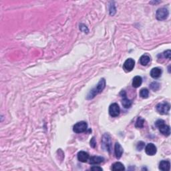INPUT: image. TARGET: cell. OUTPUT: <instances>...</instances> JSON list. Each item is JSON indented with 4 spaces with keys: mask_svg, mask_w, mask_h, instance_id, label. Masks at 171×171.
Here are the masks:
<instances>
[{
    "mask_svg": "<svg viewBox=\"0 0 171 171\" xmlns=\"http://www.w3.org/2000/svg\"><path fill=\"white\" fill-rule=\"evenodd\" d=\"M149 95V91L147 88L142 89L140 92V96L142 98H147Z\"/></svg>",
    "mask_w": 171,
    "mask_h": 171,
    "instance_id": "obj_20",
    "label": "cell"
},
{
    "mask_svg": "<svg viewBox=\"0 0 171 171\" xmlns=\"http://www.w3.org/2000/svg\"><path fill=\"white\" fill-rule=\"evenodd\" d=\"M114 152H115L116 158L119 159L121 158L123 154V148L118 142H116L114 146Z\"/></svg>",
    "mask_w": 171,
    "mask_h": 171,
    "instance_id": "obj_11",
    "label": "cell"
},
{
    "mask_svg": "<svg viewBox=\"0 0 171 171\" xmlns=\"http://www.w3.org/2000/svg\"><path fill=\"white\" fill-rule=\"evenodd\" d=\"M116 13V8L114 5H112L110 6V14L111 15H114Z\"/></svg>",
    "mask_w": 171,
    "mask_h": 171,
    "instance_id": "obj_23",
    "label": "cell"
},
{
    "mask_svg": "<svg viewBox=\"0 0 171 171\" xmlns=\"http://www.w3.org/2000/svg\"><path fill=\"white\" fill-rule=\"evenodd\" d=\"M155 126L158 128L160 132L164 136H168L170 134V128L169 126L166 125L163 120H158L155 123Z\"/></svg>",
    "mask_w": 171,
    "mask_h": 171,
    "instance_id": "obj_2",
    "label": "cell"
},
{
    "mask_svg": "<svg viewBox=\"0 0 171 171\" xmlns=\"http://www.w3.org/2000/svg\"><path fill=\"white\" fill-rule=\"evenodd\" d=\"M145 142H139L138 143V145H137L136 147V148L137 150H142L144 148V147H145Z\"/></svg>",
    "mask_w": 171,
    "mask_h": 171,
    "instance_id": "obj_22",
    "label": "cell"
},
{
    "mask_svg": "<svg viewBox=\"0 0 171 171\" xmlns=\"http://www.w3.org/2000/svg\"><path fill=\"white\" fill-rule=\"evenodd\" d=\"M156 108L157 112H158L159 114L165 115V114H167L168 112H169L170 106L168 102H165L163 103H159V104H157Z\"/></svg>",
    "mask_w": 171,
    "mask_h": 171,
    "instance_id": "obj_4",
    "label": "cell"
},
{
    "mask_svg": "<svg viewBox=\"0 0 171 171\" xmlns=\"http://www.w3.org/2000/svg\"><path fill=\"white\" fill-rule=\"evenodd\" d=\"M162 74V70L158 68V67H154L150 71V76L152 78H158Z\"/></svg>",
    "mask_w": 171,
    "mask_h": 171,
    "instance_id": "obj_15",
    "label": "cell"
},
{
    "mask_svg": "<svg viewBox=\"0 0 171 171\" xmlns=\"http://www.w3.org/2000/svg\"><path fill=\"white\" fill-rule=\"evenodd\" d=\"M120 96L122 97V104L125 108H130L132 106L131 100H128L127 97V94L124 90H122L120 92Z\"/></svg>",
    "mask_w": 171,
    "mask_h": 171,
    "instance_id": "obj_8",
    "label": "cell"
},
{
    "mask_svg": "<svg viewBox=\"0 0 171 171\" xmlns=\"http://www.w3.org/2000/svg\"><path fill=\"white\" fill-rule=\"evenodd\" d=\"M120 112V108L116 103H113L109 107V114L112 117H117Z\"/></svg>",
    "mask_w": 171,
    "mask_h": 171,
    "instance_id": "obj_7",
    "label": "cell"
},
{
    "mask_svg": "<svg viewBox=\"0 0 171 171\" xmlns=\"http://www.w3.org/2000/svg\"><path fill=\"white\" fill-rule=\"evenodd\" d=\"M144 123H145V120L141 117H138V119H137L136 125L135 127L138 128H141L144 127Z\"/></svg>",
    "mask_w": 171,
    "mask_h": 171,
    "instance_id": "obj_19",
    "label": "cell"
},
{
    "mask_svg": "<svg viewBox=\"0 0 171 171\" xmlns=\"http://www.w3.org/2000/svg\"><path fill=\"white\" fill-rule=\"evenodd\" d=\"M102 148L106 151L110 152L112 150V140L110 136L107 133L103 135L102 138Z\"/></svg>",
    "mask_w": 171,
    "mask_h": 171,
    "instance_id": "obj_3",
    "label": "cell"
},
{
    "mask_svg": "<svg viewBox=\"0 0 171 171\" xmlns=\"http://www.w3.org/2000/svg\"><path fill=\"white\" fill-rule=\"evenodd\" d=\"M157 151V148L154 144L149 143L145 148V152L149 156H154Z\"/></svg>",
    "mask_w": 171,
    "mask_h": 171,
    "instance_id": "obj_9",
    "label": "cell"
},
{
    "mask_svg": "<svg viewBox=\"0 0 171 171\" xmlns=\"http://www.w3.org/2000/svg\"><path fill=\"white\" fill-rule=\"evenodd\" d=\"M90 146L92 148H95L96 147V142L95 140V138H94V137H93V138L91 139L90 142Z\"/></svg>",
    "mask_w": 171,
    "mask_h": 171,
    "instance_id": "obj_25",
    "label": "cell"
},
{
    "mask_svg": "<svg viewBox=\"0 0 171 171\" xmlns=\"http://www.w3.org/2000/svg\"><path fill=\"white\" fill-rule=\"evenodd\" d=\"M168 10L165 8H159L158 10L156 11V19L160 21H162V20H165L167 18L168 16Z\"/></svg>",
    "mask_w": 171,
    "mask_h": 171,
    "instance_id": "obj_6",
    "label": "cell"
},
{
    "mask_svg": "<svg viewBox=\"0 0 171 171\" xmlns=\"http://www.w3.org/2000/svg\"><path fill=\"white\" fill-rule=\"evenodd\" d=\"M142 83V79L140 76H136L133 78V80H132V86L135 88H137L140 87Z\"/></svg>",
    "mask_w": 171,
    "mask_h": 171,
    "instance_id": "obj_16",
    "label": "cell"
},
{
    "mask_svg": "<svg viewBox=\"0 0 171 171\" xmlns=\"http://www.w3.org/2000/svg\"><path fill=\"white\" fill-rule=\"evenodd\" d=\"M150 61V57L147 54H144L140 58V63L142 66H147Z\"/></svg>",
    "mask_w": 171,
    "mask_h": 171,
    "instance_id": "obj_17",
    "label": "cell"
},
{
    "mask_svg": "<svg viewBox=\"0 0 171 171\" xmlns=\"http://www.w3.org/2000/svg\"><path fill=\"white\" fill-rule=\"evenodd\" d=\"M90 158L89 154L84 151H80L78 153V161L82 163H86Z\"/></svg>",
    "mask_w": 171,
    "mask_h": 171,
    "instance_id": "obj_12",
    "label": "cell"
},
{
    "mask_svg": "<svg viewBox=\"0 0 171 171\" xmlns=\"http://www.w3.org/2000/svg\"><path fill=\"white\" fill-rule=\"evenodd\" d=\"M150 88H151L153 91H157L158 90L159 88H160V84L159 83L156 82H154L150 84Z\"/></svg>",
    "mask_w": 171,
    "mask_h": 171,
    "instance_id": "obj_21",
    "label": "cell"
},
{
    "mask_svg": "<svg viewBox=\"0 0 171 171\" xmlns=\"http://www.w3.org/2000/svg\"><path fill=\"white\" fill-rule=\"evenodd\" d=\"M106 87V80L104 78H102L98 82V84L96 85V87H94L93 89L90 90L89 94L87 96L88 100H91L93 99L97 94L101 93L103 91V90Z\"/></svg>",
    "mask_w": 171,
    "mask_h": 171,
    "instance_id": "obj_1",
    "label": "cell"
},
{
    "mask_svg": "<svg viewBox=\"0 0 171 171\" xmlns=\"http://www.w3.org/2000/svg\"><path fill=\"white\" fill-rule=\"evenodd\" d=\"M135 65V61L132 58H128L124 64V68L127 72H130L133 70Z\"/></svg>",
    "mask_w": 171,
    "mask_h": 171,
    "instance_id": "obj_10",
    "label": "cell"
},
{
    "mask_svg": "<svg viewBox=\"0 0 171 171\" xmlns=\"http://www.w3.org/2000/svg\"><path fill=\"white\" fill-rule=\"evenodd\" d=\"M170 168V163L168 161H162L159 164V169L163 171H168Z\"/></svg>",
    "mask_w": 171,
    "mask_h": 171,
    "instance_id": "obj_14",
    "label": "cell"
},
{
    "mask_svg": "<svg viewBox=\"0 0 171 171\" xmlns=\"http://www.w3.org/2000/svg\"><path fill=\"white\" fill-rule=\"evenodd\" d=\"M88 129V124L87 123L84 122V121H81L78 123H76L75 125L74 126L73 130L76 133H82L86 131Z\"/></svg>",
    "mask_w": 171,
    "mask_h": 171,
    "instance_id": "obj_5",
    "label": "cell"
},
{
    "mask_svg": "<svg viewBox=\"0 0 171 171\" xmlns=\"http://www.w3.org/2000/svg\"><path fill=\"white\" fill-rule=\"evenodd\" d=\"M170 53L171 52H170V49H168V50H166L165 51V52H164L163 55L166 58H168V60H170Z\"/></svg>",
    "mask_w": 171,
    "mask_h": 171,
    "instance_id": "obj_24",
    "label": "cell"
},
{
    "mask_svg": "<svg viewBox=\"0 0 171 171\" xmlns=\"http://www.w3.org/2000/svg\"><path fill=\"white\" fill-rule=\"evenodd\" d=\"M90 160V164L91 165H98L104 162V158L102 156H91L89 158Z\"/></svg>",
    "mask_w": 171,
    "mask_h": 171,
    "instance_id": "obj_13",
    "label": "cell"
},
{
    "mask_svg": "<svg viewBox=\"0 0 171 171\" xmlns=\"http://www.w3.org/2000/svg\"><path fill=\"white\" fill-rule=\"evenodd\" d=\"M112 170H124L125 167L120 162H117V163H114L112 165Z\"/></svg>",
    "mask_w": 171,
    "mask_h": 171,
    "instance_id": "obj_18",
    "label": "cell"
},
{
    "mask_svg": "<svg viewBox=\"0 0 171 171\" xmlns=\"http://www.w3.org/2000/svg\"><path fill=\"white\" fill-rule=\"evenodd\" d=\"M90 169L92 170H100V171H101V170H102L103 169L101 167H100V166H93V167H92Z\"/></svg>",
    "mask_w": 171,
    "mask_h": 171,
    "instance_id": "obj_26",
    "label": "cell"
}]
</instances>
